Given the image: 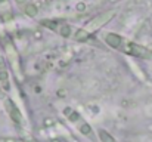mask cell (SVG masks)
I'll use <instances>...</instances> for the list:
<instances>
[{
    "label": "cell",
    "mask_w": 152,
    "mask_h": 142,
    "mask_svg": "<svg viewBox=\"0 0 152 142\" xmlns=\"http://www.w3.org/2000/svg\"><path fill=\"white\" fill-rule=\"evenodd\" d=\"M64 116L68 118V121H71L72 124H75L77 130H80V133H83L84 136H89V138H93V130L90 127L89 123H86V120L72 108H65L64 110Z\"/></svg>",
    "instance_id": "obj_1"
},
{
    "label": "cell",
    "mask_w": 152,
    "mask_h": 142,
    "mask_svg": "<svg viewBox=\"0 0 152 142\" xmlns=\"http://www.w3.org/2000/svg\"><path fill=\"white\" fill-rule=\"evenodd\" d=\"M3 50H4V55H6V59L9 61V64L12 65L15 74L18 79H22V71H21V62H19V55L15 49V45L9 40V39H4L3 42Z\"/></svg>",
    "instance_id": "obj_2"
},
{
    "label": "cell",
    "mask_w": 152,
    "mask_h": 142,
    "mask_svg": "<svg viewBox=\"0 0 152 142\" xmlns=\"http://www.w3.org/2000/svg\"><path fill=\"white\" fill-rule=\"evenodd\" d=\"M118 50H121V52H124V53H127V55H132V56H136V58H145V59H148V58H151L152 56V52L151 50H148L146 47L140 46V45H137V43H133V42H130V40H123V43H121V46Z\"/></svg>",
    "instance_id": "obj_3"
},
{
    "label": "cell",
    "mask_w": 152,
    "mask_h": 142,
    "mask_svg": "<svg viewBox=\"0 0 152 142\" xmlns=\"http://www.w3.org/2000/svg\"><path fill=\"white\" fill-rule=\"evenodd\" d=\"M114 16H115V12H114V10H106V12H102V13L96 15V16H93L92 19H89V21H87V24L84 25V30H86L87 33L98 31V30H101L105 24H108V22H109Z\"/></svg>",
    "instance_id": "obj_4"
},
{
    "label": "cell",
    "mask_w": 152,
    "mask_h": 142,
    "mask_svg": "<svg viewBox=\"0 0 152 142\" xmlns=\"http://www.w3.org/2000/svg\"><path fill=\"white\" fill-rule=\"evenodd\" d=\"M42 24L48 28H50L52 31L58 33L59 36L62 37H74V33H72V27L69 24H66L65 21H55V19H45L42 21Z\"/></svg>",
    "instance_id": "obj_5"
},
{
    "label": "cell",
    "mask_w": 152,
    "mask_h": 142,
    "mask_svg": "<svg viewBox=\"0 0 152 142\" xmlns=\"http://www.w3.org/2000/svg\"><path fill=\"white\" fill-rule=\"evenodd\" d=\"M4 110H6V113L9 114V117L12 118L13 123H16V124L22 123V114H21L19 108L15 105V102L12 99H9V98L4 99Z\"/></svg>",
    "instance_id": "obj_6"
},
{
    "label": "cell",
    "mask_w": 152,
    "mask_h": 142,
    "mask_svg": "<svg viewBox=\"0 0 152 142\" xmlns=\"http://www.w3.org/2000/svg\"><path fill=\"white\" fill-rule=\"evenodd\" d=\"M15 3L19 6V9H21L27 16L34 18V16L37 15V12H39V9H37V6L33 3V0H15Z\"/></svg>",
    "instance_id": "obj_7"
},
{
    "label": "cell",
    "mask_w": 152,
    "mask_h": 142,
    "mask_svg": "<svg viewBox=\"0 0 152 142\" xmlns=\"http://www.w3.org/2000/svg\"><path fill=\"white\" fill-rule=\"evenodd\" d=\"M123 40H124V37L123 36H120V34H117V33H106L105 34V42H106V45L108 46H111L112 49H120L121 46V43H123Z\"/></svg>",
    "instance_id": "obj_8"
},
{
    "label": "cell",
    "mask_w": 152,
    "mask_h": 142,
    "mask_svg": "<svg viewBox=\"0 0 152 142\" xmlns=\"http://www.w3.org/2000/svg\"><path fill=\"white\" fill-rule=\"evenodd\" d=\"M0 85L4 90L9 89V76H7V71H6V65H4V59L3 56L0 55Z\"/></svg>",
    "instance_id": "obj_9"
},
{
    "label": "cell",
    "mask_w": 152,
    "mask_h": 142,
    "mask_svg": "<svg viewBox=\"0 0 152 142\" xmlns=\"http://www.w3.org/2000/svg\"><path fill=\"white\" fill-rule=\"evenodd\" d=\"M98 136H99V141L101 142H117V139H115L109 132H106V130H103V129H99V130H98Z\"/></svg>",
    "instance_id": "obj_10"
},
{
    "label": "cell",
    "mask_w": 152,
    "mask_h": 142,
    "mask_svg": "<svg viewBox=\"0 0 152 142\" xmlns=\"http://www.w3.org/2000/svg\"><path fill=\"white\" fill-rule=\"evenodd\" d=\"M0 142H30L24 139H15V138H0Z\"/></svg>",
    "instance_id": "obj_11"
},
{
    "label": "cell",
    "mask_w": 152,
    "mask_h": 142,
    "mask_svg": "<svg viewBox=\"0 0 152 142\" xmlns=\"http://www.w3.org/2000/svg\"><path fill=\"white\" fill-rule=\"evenodd\" d=\"M109 1H112V3H117V1H120V0H109Z\"/></svg>",
    "instance_id": "obj_12"
}]
</instances>
